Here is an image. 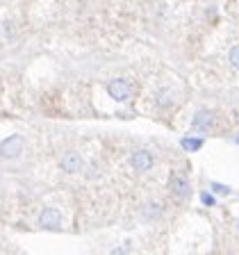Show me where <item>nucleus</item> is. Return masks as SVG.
<instances>
[{"label":"nucleus","mask_w":239,"mask_h":255,"mask_svg":"<svg viewBox=\"0 0 239 255\" xmlns=\"http://www.w3.org/2000/svg\"><path fill=\"white\" fill-rule=\"evenodd\" d=\"M169 191H171V196L175 198V201H187V198L191 196V182L187 175H180V173H175L171 175V180H169Z\"/></svg>","instance_id":"nucleus-1"},{"label":"nucleus","mask_w":239,"mask_h":255,"mask_svg":"<svg viewBox=\"0 0 239 255\" xmlns=\"http://www.w3.org/2000/svg\"><path fill=\"white\" fill-rule=\"evenodd\" d=\"M107 91H110V96L114 98V101L125 103L127 98L132 96L134 87H132V82H130V80H125V78H114L110 85H107Z\"/></svg>","instance_id":"nucleus-2"},{"label":"nucleus","mask_w":239,"mask_h":255,"mask_svg":"<svg viewBox=\"0 0 239 255\" xmlns=\"http://www.w3.org/2000/svg\"><path fill=\"white\" fill-rule=\"evenodd\" d=\"M217 126V119L210 110H196L194 117H191V130L196 132H210L212 128Z\"/></svg>","instance_id":"nucleus-3"},{"label":"nucleus","mask_w":239,"mask_h":255,"mask_svg":"<svg viewBox=\"0 0 239 255\" xmlns=\"http://www.w3.org/2000/svg\"><path fill=\"white\" fill-rule=\"evenodd\" d=\"M23 146H25V139L21 134H11V137H7L5 141L0 143V155L5 159H14L23 153Z\"/></svg>","instance_id":"nucleus-4"},{"label":"nucleus","mask_w":239,"mask_h":255,"mask_svg":"<svg viewBox=\"0 0 239 255\" xmlns=\"http://www.w3.org/2000/svg\"><path fill=\"white\" fill-rule=\"evenodd\" d=\"M130 166H132L137 173H146L155 166V157L148 153V150H137V153L130 157Z\"/></svg>","instance_id":"nucleus-5"},{"label":"nucleus","mask_w":239,"mask_h":255,"mask_svg":"<svg viewBox=\"0 0 239 255\" xmlns=\"http://www.w3.org/2000/svg\"><path fill=\"white\" fill-rule=\"evenodd\" d=\"M39 226L46 230H59L62 226V214L55 207H46L41 214H39Z\"/></svg>","instance_id":"nucleus-6"},{"label":"nucleus","mask_w":239,"mask_h":255,"mask_svg":"<svg viewBox=\"0 0 239 255\" xmlns=\"http://www.w3.org/2000/svg\"><path fill=\"white\" fill-rule=\"evenodd\" d=\"M59 166H62L66 173H78V171L85 169V159L78 153H66L62 157V162H59Z\"/></svg>","instance_id":"nucleus-7"},{"label":"nucleus","mask_w":239,"mask_h":255,"mask_svg":"<svg viewBox=\"0 0 239 255\" xmlns=\"http://www.w3.org/2000/svg\"><path fill=\"white\" fill-rule=\"evenodd\" d=\"M141 214H143V219H148V221H155V219H159L162 214H164V207L159 205V203H155V201H148L146 205H143Z\"/></svg>","instance_id":"nucleus-8"},{"label":"nucleus","mask_w":239,"mask_h":255,"mask_svg":"<svg viewBox=\"0 0 239 255\" xmlns=\"http://www.w3.org/2000/svg\"><path fill=\"white\" fill-rule=\"evenodd\" d=\"M203 143H205L203 137H182L180 139L182 150H187V153H196V150H201Z\"/></svg>","instance_id":"nucleus-9"},{"label":"nucleus","mask_w":239,"mask_h":255,"mask_svg":"<svg viewBox=\"0 0 239 255\" xmlns=\"http://www.w3.org/2000/svg\"><path fill=\"white\" fill-rule=\"evenodd\" d=\"M171 103H173V91L171 89H162L157 94V105H162V107H169Z\"/></svg>","instance_id":"nucleus-10"},{"label":"nucleus","mask_w":239,"mask_h":255,"mask_svg":"<svg viewBox=\"0 0 239 255\" xmlns=\"http://www.w3.org/2000/svg\"><path fill=\"white\" fill-rule=\"evenodd\" d=\"M228 62H230V66H233L235 71H239V46H233V48H230Z\"/></svg>","instance_id":"nucleus-11"},{"label":"nucleus","mask_w":239,"mask_h":255,"mask_svg":"<svg viewBox=\"0 0 239 255\" xmlns=\"http://www.w3.org/2000/svg\"><path fill=\"white\" fill-rule=\"evenodd\" d=\"M201 203H203V205H207V207H212V205H217V196H214V194H210V191H203V194H201Z\"/></svg>","instance_id":"nucleus-12"},{"label":"nucleus","mask_w":239,"mask_h":255,"mask_svg":"<svg viewBox=\"0 0 239 255\" xmlns=\"http://www.w3.org/2000/svg\"><path fill=\"white\" fill-rule=\"evenodd\" d=\"M210 187H212L214 194H221V196H228V194H230V187L221 185V182H210Z\"/></svg>","instance_id":"nucleus-13"},{"label":"nucleus","mask_w":239,"mask_h":255,"mask_svg":"<svg viewBox=\"0 0 239 255\" xmlns=\"http://www.w3.org/2000/svg\"><path fill=\"white\" fill-rule=\"evenodd\" d=\"M235 141H237V143H239V137H237V139H235Z\"/></svg>","instance_id":"nucleus-14"},{"label":"nucleus","mask_w":239,"mask_h":255,"mask_svg":"<svg viewBox=\"0 0 239 255\" xmlns=\"http://www.w3.org/2000/svg\"><path fill=\"white\" fill-rule=\"evenodd\" d=\"M237 228H239V221H237Z\"/></svg>","instance_id":"nucleus-15"}]
</instances>
